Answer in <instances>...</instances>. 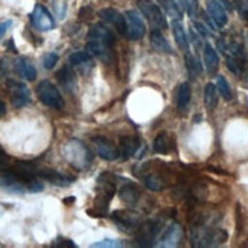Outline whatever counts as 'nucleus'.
Segmentation results:
<instances>
[{"label":"nucleus","instance_id":"obj_1","mask_svg":"<svg viewBox=\"0 0 248 248\" xmlns=\"http://www.w3.org/2000/svg\"><path fill=\"white\" fill-rule=\"evenodd\" d=\"M227 241L224 230L212 229L207 222H197L190 230V242L193 247H217Z\"/></svg>","mask_w":248,"mask_h":248},{"label":"nucleus","instance_id":"obj_2","mask_svg":"<svg viewBox=\"0 0 248 248\" xmlns=\"http://www.w3.org/2000/svg\"><path fill=\"white\" fill-rule=\"evenodd\" d=\"M62 155L69 163L78 170H85L93 161V154L87 145H84L81 140L72 139L62 146Z\"/></svg>","mask_w":248,"mask_h":248},{"label":"nucleus","instance_id":"obj_3","mask_svg":"<svg viewBox=\"0 0 248 248\" xmlns=\"http://www.w3.org/2000/svg\"><path fill=\"white\" fill-rule=\"evenodd\" d=\"M37 96L43 105L49 107V108L61 110L64 107V99L60 93V90L53 85L50 81H41L37 85Z\"/></svg>","mask_w":248,"mask_h":248},{"label":"nucleus","instance_id":"obj_4","mask_svg":"<svg viewBox=\"0 0 248 248\" xmlns=\"http://www.w3.org/2000/svg\"><path fill=\"white\" fill-rule=\"evenodd\" d=\"M137 6H139V11L145 16V18L151 23L153 29H165L166 28V17L163 14V11L161 8L151 2V0H137Z\"/></svg>","mask_w":248,"mask_h":248},{"label":"nucleus","instance_id":"obj_5","mask_svg":"<svg viewBox=\"0 0 248 248\" xmlns=\"http://www.w3.org/2000/svg\"><path fill=\"white\" fill-rule=\"evenodd\" d=\"M0 187L9 193H16V195H23V193L29 190L26 183L11 168L0 172Z\"/></svg>","mask_w":248,"mask_h":248},{"label":"nucleus","instance_id":"obj_6","mask_svg":"<svg viewBox=\"0 0 248 248\" xmlns=\"http://www.w3.org/2000/svg\"><path fill=\"white\" fill-rule=\"evenodd\" d=\"M8 93L11 102L16 107V108H23L25 105H28L31 102V92L26 87V84L18 82L14 79L8 81Z\"/></svg>","mask_w":248,"mask_h":248},{"label":"nucleus","instance_id":"obj_7","mask_svg":"<svg viewBox=\"0 0 248 248\" xmlns=\"http://www.w3.org/2000/svg\"><path fill=\"white\" fill-rule=\"evenodd\" d=\"M29 18H31L32 26L38 31H41V32L52 31L53 28H55V20H53L52 14L49 13L46 6H43L40 3L35 5L34 11H32L31 16H29Z\"/></svg>","mask_w":248,"mask_h":248},{"label":"nucleus","instance_id":"obj_8","mask_svg":"<svg viewBox=\"0 0 248 248\" xmlns=\"http://www.w3.org/2000/svg\"><path fill=\"white\" fill-rule=\"evenodd\" d=\"M125 18H126V28H128L126 38L133 40V41L143 38L146 28H145V23L142 20V16L139 14V11L128 9L125 13Z\"/></svg>","mask_w":248,"mask_h":248},{"label":"nucleus","instance_id":"obj_9","mask_svg":"<svg viewBox=\"0 0 248 248\" xmlns=\"http://www.w3.org/2000/svg\"><path fill=\"white\" fill-rule=\"evenodd\" d=\"M181 241H183V229H181V225L178 222H172L163 230V233H161V236L157 241L158 242L157 247H168V248L178 247Z\"/></svg>","mask_w":248,"mask_h":248},{"label":"nucleus","instance_id":"obj_10","mask_svg":"<svg viewBox=\"0 0 248 248\" xmlns=\"http://www.w3.org/2000/svg\"><path fill=\"white\" fill-rule=\"evenodd\" d=\"M99 17L102 20H105L107 23H111L121 35L126 37V32H128L126 18H125L124 14L119 13V11H116L113 8H104V9L99 11Z\"/></svg>","mask_w":248,"mask_h":248},{"label":"nucleus","instance_id":"obj_11","mask_svg":"<svg viewBox=\"0 0 248 248\" xmlns=\"http://www.w3.org/2000/svg\"><path fill=\"white\" fill-rule=\"evenodd\" d=\"M93 146L96 149V153H98V155L107 161H113L121 155V151L114 146V143H111L110 140L105 137H94Z\"/></svg>","mask_w":248,"mask_h":248},{"label":"nucleus","instance_id":"obj_12","mask_svg":"<svg viewBox=\"0 0 248 248\" xmlns=\"http://www.w3.org/2000/svg\"><path fill=\"white\" fill-rule=\"evenodd\" d=\"M206 9H207V14L210 16V18L213 20V23L217 25V28H224L227 25V21H229L227 11H225V8L218 2V0H209L206 5Z\"/></svg>","mask_w":248,"mask_h":248},{"label":"nucleus","instance_id":"obj_13","mask_svg":"<svg viewBox=\"0 0 248 248\" xmlns=\"http://www.w3.org/2000/svg\"><path fill=\"white\" fill-rule=\"evenodd\" d=\"M38 177L45 178L49 183H52V185L60 186V187H66V186L72 185V183L75 181L73 177L64 175V174H61V172H58L55 169H40L38 170Z\"/></svg>","mask_w":248,"mask_h":248},{"label":"nucleus","instance_id":"obj_14","mask_svg":"<svg viewBox=\"0 0 248 248\" xmlns=\"http://www.w3.org/2000/svg\"><path fill=\"white\" fill-rule=\"evenodd\" d=\"M87 52L90 53L92 57H96V58H101L102 61H110L113 58V53H111V47L104 45V43L98 41V40H93V38H89L87 45Z\"/></svg>","mask_w":248,"mask_h":248},{"label":"nucleus","instance_id":"obj_15","mask_svg":"<svg viewBox=\"0 0 248 248\" xmlns=\"http://www.w3.org/2000/svg\"><path fill=\"white\" fill-rule=\"evenodd\" d=\"M89 38L98 40V41L104 43V45L110 46V47H113L114 41H116L113 32L105 25H93L89 31Z\"/></svg>","mask_w":248,"mask_h":248},{"label":"nucleus","instance_id":"obj_16","mask_svg":"<svg viewBox=\"0 0 248 248\" xmlns=\"http://www.w3.org/2000/svg\"><path fill=\"white\" fill-rule=\"evenodd\" d=\"M149 40H151V46H153V49L155 52H160V53H168V55H170L172 52V47L169 45V41L163 37V34H161L160 29H153L151 31V35H149Z\"/></svg>","mask_w":248,"mask_h":248},{"label":"nucleus","instance_id":"obj_17","mask_svg":"<svg viewBox=\"0 0 248 248\" xmlns=\"http://www.w3.org/2000/svg\"><path fill=\"white\" fill-rule=\"evenodd\" d=\"M57 79H58V82L62 85V87L66 90H69V92H73L75 85H77V75H75V72L72 70L70 64H69V66L61 67L57 72Z\"/></svg>","mask_w":248,"mask_h":248},{"label":"nucleus","instance_id":"obj_18","mask_svg":"<svg viewBox=\"0 0 248 248\" xmlns=\"http://www.w3.org/2000/svg\"><path fill=\"white\" fill-rule=\"evenodd\" d=\"M113 219L124 232H129L131 229L139 227L137 217H134V215H129L128 212H116V213H113Z\"/></svg>","mask_w":248,"mask_h":248},{"label":"nucleus","instance_id":"obj_19","mask_svg":"<svg viewBox=\"0 0 248 248\" xmlns=\"http://www.w3.org/2000/svg\"><path fill=\"white\" fill-rule=\"evenodd\" d=\"M16 70L18 72L20 77L26 81H35L37 78V70L34 67V64L25 57H21L16 61Z\"/></svg>","mask_w":248,"mask_h":248},{"label":"nucleus","instance_id":"obj_20","mask_svg":"<svg viewBox=\"0 0 248 248\" xmlns=\"http://www.w3.org/2000/svg\"><path fill=\"white\" fill-rule=\"evenodd\" d=\"M202 58H204V66L207 69V73L213 75L215 72L218 70L219 66V57L217 50L212 47V45H204V52H202Z\"/></svg>","mask_w":248,"mask_h":248},{"label":"nucleus","instance_id":"obj_21","mask_svg":"<svg viewBox=\"0 0 248 248\" xmlns=\"http://www.w3.org/2000/svg\"><path fill=\"white\" fill-rule=\"evenodd\" d=\"M119 145H121L119 149H121L122 158L128 160V158H131L136 154V151L140 146V142H139V139H136V137H122Z\"/></svg>","mask_w":248,"mask_h":248},{"label":"nucleus","instance_id":"obj_22","mask_svg":"<svg viewBox=\"0 0 248 248\" xmlns=\"http://www.w3.org/2000/svg\"><path fill=\"white\" fill-rule=\"evenodd\" d=\"M172 32H174V38H175L177 46L181 50H187L189 49V38L185 32V28H183V25L180 23V20L172 21Z\"/></svg>","mask_w":248,"mask_h":248},{"label":"nucleus","instance_id":"obj_23","mask_svg":"<svg viewBox=\"0 0 248 248\" xmlns=\"http://www.w3.org/2000/svg\"><path fill=\"white\" fill-rule=\"evenodd\" d=\"M158 5L161 6V9L174 20H180L183 18V8L175 2V0H157Z\"/></svg>","mask_w":248,"mask_h":248},{"label":"nucleus","instance_id":"obj_24","mask_svg":"<svg viewBox=\"0 0 248 248\" xmlns=\"http://www.w3.org/2000/svg\"><path fill=\"white\" fill-rule=\"evenodd\" d=\"M119 198L128 204V206H133L136 204L140 198V193H139V189L134 186V185H125L121 190H119Z\"/></svg>","mask_w":248,"mask_h":248},{"label":"nucleus","instance_id":"obj_25","mask_svg":"<svg viewBox=\"0 0 248 248\" xmlns=\"http://www.w3.org/2000/svg\"><path fill=\"white\" fill-rule=\"evenodd\" d=\"M190 96H192L190 85L187 82H183L178 87V92H177V107H178L180 111L186 110V107L190 102Z\"/></svg>","mask_w":248,"mask_h":248},{"label":"nucleus","instance_id":"obj_26","mask_svg":"<svg viewBox=\"0 0 248 248\" xmlns=\"http://www.w3.org/2000/svg\"><path fill=\"white\" fill-rule=\"evenodd\" d=\"M170 148H172L170 137L166 133H160L155 137V140H154V146H153L154 153H157V154H168L169 151H170Z\"/></svg>","mask_w":248,"mask_h":248},{"label":"nucleus","instance_id":"obj_27","mask_svg":"<svg viewBox=\"0 0 248 248\" xmlns=\"http://www.w3.org/2000/svg\"><path fill=\"white\" fill-rule=\"evenodd\" d=\"M204 102H206V107L210 111L215 110V107L218 105V89L213 82H209L204 89Z\"/></svg>","mask_w":248,"mask_h":248},{"label":"nucleus","instance_id":"obj_28","mask_svg":"<svg viewBox=\"0 0 248 248\" xmlns=\"http://www.w3.org/2000/svg\"><path fill=\"white\" fill-rule=\"evenodd\" d=\"M69 64L70 66H77V67H92V55L89 52H73L69 57Z\"/></svg>","mask_w":248,"mask_h":248},{"label":"nucleus","instance_id":"obj_29","mask_svg":"<svg viewBox=\"0 0 248 248\" xmlns=\"http://www.w3.org/2000/svg\"><path fill=\"white\" fill-rule=\"evenodd\" d=\"M185 62H186V69H187V72H189V75H190V78L192 79H195L198 75L201 73V64H200V61L197 60V57L193 55V53H189V52H186V55H185Z\"/></svg>","mask_w":248,"mask_h":248},{"label":"nucleus","instance_id":"obj_30","mask_svg":"<svg viewBox=\"0 0 248 248\" xmlns=\"http://www.w3.org/2000/svg\"><path fill=\"white\" fill-rule=\"evenodd\" d=\"M143 183L149 190H154V192H160L165 189V181L158 174H149L148 177L143 178Z\"/></svg>","mask_w":248,"mask_h":248},{"label":"nucleus","instance_id":"obj_31","mask_svg":"<svg viewBox=\"0 0 248 248\" xmlns=\"http://www.w3.org/2000/svg\"><path fill=\"white\" fill-rule=\"evenodd\" d=\"M217 89H218V92H219V94L222 96L224 99H232V89H230V85H229V82H227V79H225L224 77H219L217 78Z\"/></svg>","mask_w":248,"mask_h":248},{"label":"nucleus","instance_id":"obj_32","mask_svg":"<svg viewBox=\"0 0 248 248\" xmlns=\"http://www.w3.org/2000/svg\"><path fill=\"white\" fill-rule=\"evenodd\" d=\"M244 62L242 60L236 58L233 55H229L227 60H225V64H227V67L234 73V75H241L242 73V69H244Z\"/></svg>","mask_w":248,"mask_h":248},{"label":"nucleus","instance_id":"obj_33","mask_svg":"<svg viewBox=\"0 0 248 248\" xmlns=\"http://www.w3.org/2000/svg\"><path fill=\"white\" fill-rule=\"evenodd\" d=\"M180 2V6L187 11V16L189 17H195L198 14V2L197 0H178Z\"/></svg>","mask_w":248,"mask_h":248},{"label":"nucleus","instance_id":"obj_34","mask_svg":"<svg viewBox=\"0 0 248 248\" xmlns=\"http://www.w3.org/2000/svg\"><path fill=\"white\" fill-rule=\"evenodd\" d=\"M57 62H58V53L49 52L43 57V66H45V69H47V70H52L57 66Z\"/></svg>","mask_w":248,"mask_h":248},{"label":"nucleus","instance_id":"obj_35","mask_svg":"<svg viewBox=\"0 0 248 248\" xmlns=\"http://www.w3.org/2000/svg\"><path fill=\"white\" fill-rule=\"evenodd\" d=\"M92 247L93 248H121V247H124V242L116 241V239H104V241L93 244Z\"/></svg>","mask_w":248,"mask_h":248},{"label":"nucleus","instance_id":"obj_36","mask_svg":"<svg viewBox=\"0 0 248 248\" xmlns=\"http://www.w3.org/2000/svg\"><path fill=\"white\" fill-rule=\"evenodd\" d=\"M234 5H236V9H238L241 18H244L245 21H248V8H247L244 0H234Z\"/></svg>","mask_w":248,"mask_h":248},{"label":"nucleus","instance_id":"obj_37","mask_svg":"<svg viewBox=\"0 0 248 248\" xmlns=\"http://www.w3.org/2000/svg\"><path fill=\"white\" fill-rule=\"evenodd\" d=\"M52 245L53 247H62V248H75V247H77V244H75L73 241L66 239V238H57L55 241H53Z\"/></svg>","mask_w":248,"mask_h":248},{"label":"nucleus","instance_id":"obj_38","mask_svg":"<svg viewBox=\"0 0 248 248\" xmlns=\"http://www.w3.org/2000/svg\"><path fill=\"white\" fill-rule=\"evenodd\" d=\"M28 189H29V192H32V193H35V192H41L43 189H45V185H43V183H41L38 178H34L32 181H29Z\"/></svg>","mask_w":248,"mask_h":248},{"label":"nucleus","instance_id":"obj_39","mask_svg":"<svg viewBox=\"0 0 248 248\" xmlns=\"http://www.w3.org/2000/svg\"><path fill=\"white\" fill-rule=\"evenodd\" d=\"M189 32H190V38H192V41H193V45H195V46H197V47L200 49V47L202 46V41H201V38H202V37H201V35L198 34V32H197V29L193 28V26L190 28V31H189Z\"/></svg>","mask_w":248,"mask_h":248},{"label":"nucleus","instance_id":"obj_40","mask_svg":"<svg viewBox=\"0 0 248 248\" xmlns=\"http://www.w3.org/2000/svg\"><path fill=\"white\" fill-rule=\"evenodd\" d=\"M193 28H195L198 34H200L201 37H204V38L210 35V31H207V28L204 26L202 23H200V21H195V23H193Z\"/></svg>","mask_w":248,"mask_h":248},{"label":"nucleus","instance_id":"obj_41","mask_svg":"<svg viewBox=\"0 0 248 248\" xmlns=\"http://www.w3.org/2000/svg\"><path fill=\"white\" fill-rule=\"evenodd\" d=\"M11 25H13V20H5V21L0 23V38H2L6 34L8 29L11 28Z\"/></svg>","mask_w":248,"mask_h":248},{"label":"nucleus","instance_id":"obj_42","mask_svg":"<svg viewBox=\"0 0 248 248\" xmlns=\"http://www.w3.org/2000/svg\"><path fill=\"white\" fill-rule=\"evenodd\" d=\"M218 2H219L224 8H227L229 11L233 9V5H232V2H229V0H218Z\"/></svg>","mask_w":248,"mask_h":248},{"label":"nucleus","instance_id":"obj_43","mask_svg":"<svg viewBox=\"0 0 248 248\" xmlns=\"http://www.w3.org/2000/svg\"><path fill=\"white\" fill-rule=\"evenodd\" d=\"M5 113H6V105H5V102L2 101V98H0V117L5 116Z\"/></svg>","mask_w":248,"mask_h":248},{"label":"nucleus","instance_id":"obj_44","mask_svg":"<svg viewBox=\"0 0 248 248\" xmlns=\"http://www.w3.org/2000/svg\"><path fill=\"white\" fill-rule=\"evenodd\" d=\"M6 45H9V50H11V52H17V49L14 47V41H13V40H9V41L6 43Z\"/></svg>","mask_w":248,"mask_h":248},{"label":"nucleus","instance_id":"obj_45","mask_svg":"<svg viewBox=\"0 0 248 248\" xmlns=\"http://www.w3.org/2000/svg\"><path fill=\"white\" fill-rule=\"evenodd\" d=\"M5 160H6V154L3 153V149L0 148V163H3Z\"/></svg>","mask_w":248,"mask_h":248},{"label":"nucleus","instance_id":"obj_46","mask_svg":"<svg viewBox=\"0 0 248 248\" xmlns=\"http://www.w3.org/2000/svg\"><path fill=\"white\" fill-rule=\"evenodd\" d=\"M73 201H75V198H66V200H64V204H70Z\"/></svg>","mask_w":248,"mask_h":248}]
</instances>
